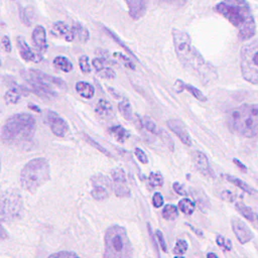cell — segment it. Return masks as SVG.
Here are the masks:
<instances>
[{"label": "cell", "mask_w": 258, "mask_h": 258, "mask_svg": "<svg viewBox=\"0 0 258 258\" xmlns=\"http://www.w3.org/2000/svg\"><path fill=\"white\" fill-rule=\"evenodd\" d=\"M174 50L182 67L195 74L204 84H210L218 79L215 67L207 61L200 51L192 45L189 35L180 29H172Z\"/></svg>", "instance_id": "6da1fadb"}, {"label": "cell", "mask_w": 258, "mask_h": 258, "mask_svg": "<svg viewBox=\"0 0 258 258\" xmlns=\"http://www.w3.org/2000/svg\"><path fill=\"white\" fill-rule=\"evenodd\" d=\"M215 10L238 29L240 40H247L255 35L256 23L247 0H222Z\"/></svg>", "instance_id": "7a4b0ae2"}, {"label": "cell", "mask_w": 258, "mask_h": 258, "mask_svg": "<svg viewBox=\"0 0 258 258\" xmlns=\"http://www.w3.org/2000/svg\"><path fill=\"white\" fill-rule=\"evenodd\" d=\"M20 76L25 81L28 90L43 99H55L59 91L67 90V84L60 78L47 75L36 69L21 70Z\"/></svg>", "instance_id": "3957f363"}, {"label": "cell", "mask_w": 258, "mask_h": 258, "mask_svg": "<svg viewBox=\"0 0 258 258\" xmlns=\"http://www.w3.org/2000/svg\"><path fill=\"white\" fill-rule=\"evenodd\" d=\"M231 132L246 138L258 135V104H242L227 113Z\"/></svg>", "instance_id": "277c9868"}, {"label": "cell", "mask_w": 258, "mask_h": 258, "mask_svg": "<svg viewBox=\"0 0 258 258\" xmlns=\"http://www.w3.org/2000/svg\"><path fill=\"white\" fill-rule=\"evenodd\" d=\"M36 129L34 117L28 113H17L10 116L1 128V139L7 144L30 141Z\"/></svg>", "instance_id": "5b68a950"}, {"label": "cell", "mask_w": 258, "mask_h": 258, "mask_svg": "<svg viewBox=\"0 0 258 258\" xmlns=\"http://www.w3.org/2000/svg\"><path fill=\"white\" fill-rule=\"evenodd\" d=\"M50 179V165L46 158L35 157L30 159L20 171V184L23 189L34 194Z\"/></svg>", "instance_id": "8992f818"}, {"label": "cell", "mask_w": 258, "mask_h": 258, "mask_svg": "<svg viewBox=\"0 0 258 258\" xmlns=\"http://www.w3.org/2000/svg\"><path fill=\"white\" fill-rule=\"evenodd\" d=\"M133 256V247L127 231L120 225H111L104 234V257L127 258Z\"/></svg>", "instance_id": "52a82bcc"}, {"label": "cell", "mask_w": 258, "mask_h": 258, "mask_svg": "<svg viewBox=\"0 0 258 258\" xmlns=\"http://www.w3.org/2000/svg\"><path fill=\"white\" fill-rule=\"evenodd\" d=\"M240 70L245 81L253 85L258 84V38L242 46Z\"/></svg>", "instance_id": "ba28073f"}, {"label": "cell", "mask_w": 258, "mask_h": 258, "mask_svg": "<svg viewBox=\"0 0 258 258\" xmlns=\"http://www.w3.org/2000/svg\"><path fill=\"white\" fill-rule=\"evenodd\" d=\"M23 211V201L20 192L14 188H8L1 195L0 218L2 223H11L18 220Z\"/></svg>", "instance_id": "9c48e42d"}, {"label": "cell", "mask_w": 258, "mask_h": 258, "mask_svg": "<svg viewBox=\"0 0 258 258\" xmlns=\"http://www.w3.org/2000/svg\"><path fill=\"white\" fill-rule=\"evenodd\" d=\"M46 122L51 130V132L57 137H63L69 132V124L68 122L56 112L48 110L45 115Z\"/></svg>", "instance_id": "30bf717a"}, {"label": "cell", "mask_w": 258, "mask_h": 258, "mask_svg": "<svg viewBox=\"0 0 258 258\" xmlns=\"http://www.w3.org/2000/svg\"><path fill=\"white\" fill-rule=\"evenodd\" d=\"M231 226H232V230H233L237 240L241 244H246L254 238L253 231L247 226V224L245 222H243L239 218H232Z\"/></svg>", "instance_id": "8fae6325"}, {"label": "cell", "mask_w": 258, "mask_h": 258, "mask_svg": "<svg viewBox=\"0 0 258 258\" xmlns=\"http://www.w3.org/2000/svg\"><path fill=\"white\" fill-rule=\"evenodd\" d=\"M16 44H17L18 52L24 60L37 63L43 59L42 54H40L39 52H37L35 50H32V48L29 46V44L26 42V40L23 36L16 37Z\"/></svg>", "instance_id": "7c38bea8"}, {"label": "cell", "mask_w": 258, "mask_h": 258, "mask_svg": "<svg viewBox=\"0 0 258 258\" xmlns=\"http://www.w3.org/2000/svg\"><path fill=\"white\" fill-rule=\"evenodd\" d=\"M166 125L169 128V130L173 132L184 145L191 146L192 144L191 137L188 131L186 130L185 125L182 123V121H180L179 119H169L166 121Z\"/></svg>", "instance_id": "4fadbf2b"}, {"label": "cell", "mask_w": 258, "mask_h": 258, "mask_svg": "<svg viewBox=\"0 0 258 258\" xmlns=\"http://www.w3.org/2000/svg\"><path fill=\"white\" fill-rule=\"evenodd\" d=\"M194 164L199 172H201L203 175L208 177H214V171L210 165V161L208 156L200 150L192 151L191 154Z\"/></svg>", "instance_id": "5bb4252c"}, {"label": "cell", "mask_w": 258, "mask_h": 258, "mask_svg": "<svg viewBox=\"0 0 258 258\" xmlns=\"http://www.w3.org/2000/svg\"><path fill=\"white\" fill-rule=\"evenodd\" d=\"M29 92L30 91L26 86L13 83L12 86L6 91L4 95V101L6 104H9V105L17 104L23 97H27Z\"/></svg>", "instance_id": "9a60e30c"}, {"label": "cell", "mask_w": 258, "mask_h": 258, "mask_svg": "<svg viewBox=\"0 0 258 258\" xmlns=\"http://www.w3.org/2000/svg\"><path fill=\"white\" fill-rule=\"evenodd\" d=\"M31 39L34 45V48L40 54H44L47 51L48 44L46 41V30L42 25H36L33 28Z\"/></svg>", "instance_id": "2e32d148"}, {"label": "cell", "mask_w": 258, "mask_h": 258, "mask_svg": "<svg viewBox=\"0 0 258 258\" xmlns=\"http://www.w3.org/2000/svg\"><path fill=\"white\" fill-rule=\"evenodd\" d=\"M124 1L127 5L129 16L134 20H138L144 16L149 4V0H124Z\"/></svg>", "instance_id": "e0dca14e"}, {"label": "cell", "mask_w": 258, "mask_h": 258, "mask_svg": "<svg viewBox=\"0 0 258 258\" xmlns=\"http://www.w3.org/2000/svg\"><path fill=\"white\" fill-rule=\"evenodd\" d=\"M50 31L53 35L63 38L66 41H69V42L76 39V34H75V29L73 24L70 26L63 21L54 22L52 24Z\"/></svg>", "instance_id": "ac0fdd59"}, {"label": "cell", "mask_w": 258, "mask_h": 258, "mask_svg": "<svg viewBox=\"0 0 258 258\" xmlns=\"http://www.w3.org/2000/svg\"><path fill=\"white\" fill-rule=\"evenodd\" d=\"M173 89L176 93H181L183 90L187 91L191 96H194L197 100L201 101V102H206L207 101V97L205 96V94L198 89L197 87L189 85V84H185L183 81L177 79L173 85Z\"/></svg>", "instance_id": "d6986e66"}, {"label": "cell", "mask_w": 258, "mask_h": 258, "mask_svg": "<svg viewBox=\"0 0 258 258\" xmlns=\"http://www.w3.org/2000/svg\"><path fill=\"white\" fill-rule=\"evenodd\" d=\"M96 114L102 119H108L113 116V107L111 103L105 99H100L95 107Z\"/></svg>", "instance_id": "ffe728a7"}, {"label": "cell", "mask_w": 258, "mask_h": 258, "mask_svg": "<svg viewBox=\"0 0 258 258\" xmlns=\"http://www.w3.org/2000/svg\"><path fill=\"white\" fill-rule=\"evenodd\" d=\"M75 89H76L77 93L85 99H91L95 95V87L92 84L84 82V81L77 82Z\"/></svg>", "instance_id": "44dd1931"}, {"label": "cell", "mask_w": 258, "mask_h": 258, "mask_svg": "<svg viewBox=\"0 0 258 258\" xmlns=\"http://www.w3.org/2000/svg\"><path fill=\"white\" fill-rule=\"evenodd\" d=\"M109 133L120 143H124L130 137V133L121 125H114L109 128Z\"/></svg>", "instance_id": "7402d4cb"}, {"label": "cell", "mask_w": 258, "mask_h": 258, "mask_svg": "<svg viewBox=\"0 0 258 258\" xmlns=\"http://www.w3.org/2000/svg\"><path fill=\"white\" fill-rule=\"evenodd\" d=\"M235 208L237 210V212L244 217L246 220L250 221V222H255L257 220V214L247 205H245L243 202H237L235 204Z\"/></svg>", "instance_id": "603a6c76"}, {"label": "cell", "mask_w": 258, "mask_h": 258, "mask_svg": "<svg viewBox=\"0 0 258 258\" xmlns=\"http://www.w3.org/2000/svg\"><path fill=\"white\" fill-rule=\"evenodd\" d=\"M52 64L55 68L62 71L63 73H70L73 70L72 61L67 56H63V55H56L52 59Z\"/></svg>", "instance_id": "cb8c5ba5"}, {"label": "cell", "mask_w": 258, "mask_h": 258, "mask_svg": "<svg viewBox=\"0 0 258 258\" xmlns=\"http://www.w3.org/2000/svg\"><path fill=\"white\" fill-rule=\"evenodd\" d=\"M76 34V39L82 43H86L90 38V32L89 30L80 22H75L73 24Z\"/></svg>", "instance_id": "d4e9b609"}, {"label": "cell", "mask_w": 258, "mask_h": 258, "mask_svg": "<svg viewBox=\"0 0 258 258\" xmlns=\"http://www.w3.org/2000/svg\"><path fill=\"white\" fill-rule=\"evenodd\" d=\"M226 178H227L228 181H230L231 183H233V184L236 185L237 187L241 188L243 191H245V192H247V194H249V195H254V194H256V190H255L253 187H251V186H250L247 182H245L244 180H242V179H240V178H238V177L232 176V175H230V174H226Z\"/></svg>", "instance_id": "484cf974"}, {"label": "cell", "mask_w": 258, "mask_h": 258, "mask_svg": "<svg viewBox=\"0 0 258 258\" xmlns=\"http://www.w3.org/2000/svg\"><path fill=\"white\" fill-rule=\"evenodd\" d=\"M91 196L93 199H95L97 201H104V200L108 199L109 191H108L107 187L104 186L103 184L94 183L93 188L91 190Z\"/></svg>", "instance_id": "4316f807"}, {"label": "cell", "mask_w": 258, "mask_h": 258, "mask_svg": "<svg viewBox=\"0 0 258 258\" xmlns=\"http://www.w3.org/2000/svg\"><path fill=\"white\" fill-rule=\"evenodd\" d=\"M118 110L121 113V115L126 119V120H130L132 121L134 119L133 116V110H132V106L130 104V102L126 99H123L119 104H118Z\"/></svg>", "instance_id": "83f0119b"}, {"label": "cell", "mask_w": 258, "mask_h": 258, "mask_svg": "<svg viewBox=\"0 0 258 258\" xmlns=\"http://www.w3.org/2000/svg\"><path fill=\"white\" fill-rule=\"evenodd\" d=\"M178 207L172 204L165 205L161 211L162 218L166 221H173L178 217Z\"/></svg>", "instance_id": "f1b7e54d"}, {"label": "cell", "mask_w": 258, "mask_h": 258, "mask_svg": "<svg viewBox=\"0 0 258 258\" xmlns=\"http://www.w3.org/2000/svg\"><path fill=\"white\" fill-rule=\"evenodd\" d=\"M141 122H142V126L150 133L154 134V135H160L161 131H162V128H160L155 122L153 119H151L150 117L148 116H144L142 119H141Z\"/></svg>", "instance_id": "f546056e"}, {"label": "cell", "mask_w": 258, "mask_h": 258, "mask_svg": "<svg viewBox=\"0 0 258 258\" xmlns=\"http://www.w3.org/2000/svg\"><path fill=\"white\" fill-rule=\"evenodd\" d=\"M178 209L181 213H183L184 215L190 216L196 208V203L192 202L190 199L188 198H183L178 202Z\"/></svg>", "instance_id": "4dcf8cb0"}, {"label": "cell", "mask_w": 258, "mask_h": 258, "mask_svg": "<svg viewBox=\"0 0 258 258\" xmlns=\"http://www.w3.org/2000/svg\"><path fill=\"white\" fill-rule=\"evenodd\" d=\"M111 176H112L114 184H126L127 178H126V173L123 168H121V167L114 168L111 171Z\"/></svg>", "instance_id": "1f68e13d"}, {"label": "cell", "mask_w": 258, "mask_h": 258, "mask_svg": "<svg viewBox=\"0 0 258 258\" xmlns=\"http://www.w3.org/2000/svg\"><path fill=\"white\" fill-rule=\"evenodd\" d=\"M191 195L192 197H195L196 202L199 204L200 208L202 209H207L210 206L209 200L207 198V196L204 194V191H201L200 189H191Z\"/></svg>", "instance_id": "d6a6232c"}, {"label": "cell", "mask_w": 258, "mask_h": 258, "mask_svg": "<svg viewBox=\"0 0 258 258\" xmlns=\"http://www.w3.org/2000/svg\"><path fill=\"white\" fill-rule=\"evenodd\" d=\"M148 183L152 187H159L162 186L164 183V178L162 174L158 171H152L148 175Z\"/></svg>", "instance_id": "836d02e7"}, {"label": "cell", "mask_w": 258, "mask_h": 258, "mask_svg": "<svg viewBox=\"0 0 258 258\" xmlns=\"http://www.w3.org/2000/svg\"><path fill=\"white\" fill-rule=\"evenodd\" d=\"M187 248H188V244L184 239H177L173 247V252L175 254V257H182L187 251Z\"/></svg>", "instance_id": "e575fe53"}, {"label": "cell", "mask_w": 258, "mask_h": 258, "mask_svg": "<svg viewBox=\"0 0 258 258\" xmlns=\"http://www.w3.org/2000/svg\"><path fill=\"white\" fill-rule=\"evenodd\" d=\"M113 189L115 195L119 198L130 197V188L127 186V184H114Z\"/></svg>", "instance_id": "d590c367"}, {"label": "cell", "mask_w": 258, "mask_h": 258, "mask_svg": "<svg viewBox=\"0 0 258 258\" xmlns=\"http://www.w3.org/2000/svg\"><path fill=\"white\" fill-rule=\"evenodd\" d=\"M84 138L86 139V141L88 142V143H90V145H92L93 147H95L96 149H98L99 151H101L102 153H104V154H106L107 156H112L111 154H110V152L105 148V147H103L100 143H98L96 140H94L91 136H89L88 134H86V133H84Z\"/></svg>", "instance_id": "8d00e7d4"}, {"label": "cell", "mask_w": 258, "mask_h": 258, "mask_svg": "<svg viewBox=\"0 0 258 258\" xmlns=\"http://www.w3.org/2000/svg\"><path fill=\"white\" fill-rule=\"evenodd\" d=\"M79 67L83 74H89L91 73V64L89 57L86 54H83L79 57Z\"/></svg>", "instance_id": "74e56055"}, {"label": "cell", "mask_w": 258, "mask_h": 258, "mask_svg": "<svg viewBox=\"0 0 258 258\" xmlns=\"http://www.w3.org/2000/svg\"><path fill=\"white\" fill-rule=\"evenodd\" d=\"M19 17H20V20L23 23V25L30 26V24L32 22V18H31L30 13L28 12V10L26 8H23V7L19 6Z\"/></svg>", "instance_id": "f35d334b"}, {"label": "cell", "mask_w": 258, "mask_h": 258, "mask_svg": "<svg viewBox=\"0 0 258 258\" xmlns=\"http://www.w3.org/2000/svg\"><path fill=\"white\" fill-rule=\"evenodd\" d=\"M216 243H217L220 247L224 248V249L227 250V251H231L232 248H233V245H232L231 240L228 239V238H225V237L222 236V235H218V236H217V238H216Z\"/></svg>", "instance_id": "ab89813d"}, {"label": "cell", "mask_w": 258, "mask_h": 258, "mask_svg": "<svg viewBox=\"0 0 258 258\" xmlns=\"http://www.w3.org/2000/svg\"><path fill=\"white\" fill-rule=\"evenodd\" d=\"M114 56L118 57L126 68L131 69V70H135V64L131 61V59H130L129 56L124 55V54H122L121 52H115V53H114Z\"/></svg>", "instance_id": "60d3db41"}, {"label": "cell", "mask_w": 258, "mask_h": 258, "mask_svg": "<svg viewBox=\"0 0 258 258\" xmlns=\"http://www.w3.org/2000/svg\"><path fill=\"white\" fill-rule=\"evenodd\" d=\"M162 4L166 6H170L173 8H180L184 6L187 2V0H159Z\"/></svg>", "instance_id": "b9f144b4"}, {"label": "cell", "mask_w": 258, "mask_h": 258, "mask_svg": "<svg viewBox=\"0 0 258 258\" xmlns=\"http://www.w3.org/2000/svg\"><path fill=\"white\" fill-rule=\"evenodd\" d=\"M107 60L104 57H95L92 61V66L97 72H101L103 69L106 68Z\"/></svg>", "instance_id": "7bdbcfd3"}, {"label": "cell", "mask_w": 258, "mask_h": 258, "mask_svg": "<svg viewBox=\"0 0 258 258\" xmlns=\"http://www.w3.org/2000/svg\"><path fill=\"white\" fill-rule=\"evenodd\" d=\"M159 136H161V139H162L163 143H164L171 151H173V149H174V142H173V140L171 139V137L167 134V132H165V131L162 129V131H161V133H160Z\"/></svg>", "instance_id": "ee69618b"}, {"label": "cell", "mask_w": 258, "mask_h": 258, "mask_svg": "<svg viewBox=\"0 0 258 258\" xmlns=\"http://www.w3.org/2000/svg\"><path fill=\"white\" fill-rule=\"evenodd\" d=\"M104 29L107 31V33H108V34H109V35H110V36H111V37H112V38H113V39H114V40H115L119 45H121V46H122L123 48H125V49H126V50L131 54V55H133L135 58H137V56H135V55H134V53L130 50V48H128V47H127V46L122 42V40H121V39H120V38H119V37H118V36H117L113 31H111L110 29H108V28H106V27H105Z\"/></svg>", "instance_id": "f6af8a7d"}, {"label": "cell", "mask_w": 258, "mask_h": 258, "mask_svg": "<svg viewBox=\"0 0 258 258\" xmlns=\"http://www.w3.org/2000/svg\"><path fill=\"white\" fill-rule=\"evenodd\" d=\"M155 238L157 239L158 244H159L161 250L166 253V252H167V245H166V242H165L163 233H162L160 230H158V229L155 231Z\"/></svg>", "instance_id": "bcb514c9"}, {"label": "cell", "mask_w": 258, "mask_h": 258, "mask_svg": "<svg viewBox=\"0 0 258 258\" xmlns=\"http://www.w3.org/2000/svg\"><path fill=\"white\" fill-rule=\"evenodd\" d=\"M163 204H164L163 196L158 191L154 192L153 196H152V205H153V207L158 209V208H161L163 206Z\"/></svg>", "instance_id": "7dc6e473"}, {"label": "cell", "mask_w": 258, "mask_h": 258, "mask_svg": "<svg viewBox=\"0 0 258 258\" xmlns=\"http://www.w3.org/2000/svg\"><path fill=\"white\" fill-rule=\"evenodd\" d=\"M48 257H79V255L71 250H60L48 255Z\"/></svg>", "instance_id": "c3c4849f"}, {"label": "cell", "mask_w": 258, "mask_h": 258, "mask_svg": "<svg viewBox=\"0 0 258 258\" xmlns=\"http://www.w3.org/2000/svg\"><path fill=\"white\" fill-rule=\"evenodd\" d=\"M134 155L136 156V158L143 164H146L148 163V157L146 155V153L139 147H136L134 149Z\"/></svg>", "instance_id": "681fc988"}, {"label": "cell", "mask_w": 258, "mask_h": 258, "mask_svg": "<svg viewBox=\"0 0 258 258\" xmlns=\"http://www.w3.org/2000/svg\"><path fill=\"white\" fill-rule=\"evenodd\" d=\"M99 74H100V76L102 78L108 79V80H113V79L116 78L115 72L111 68H109V67H106L105 69H103L101 72H99Z\"/></svg>", "instance_id": "f907efd6"}, {"label": "cell", "mask_w": 258, "mask_h": 258, "mask_svg": "<svg viewBox=\"0 0 258 258\" xmlns=\"http://www.w3.org/2000/svg\"><path fill=\"white\" fill-rule=\"evenodd\" d=\"M1 45H2V48H3L6 52H11V50H12V44H11L10 38H9L7 35H3V36H2Z\"/></svg>", "instance_id": "816d5d0a"}, {"label": "cell", "mask_w": 258, "mask_h": 258, "mask_svg": "<svg viewBox=\"0 0 258 258\" xmlns=\"http://www.w3.org/2000/svg\"><path fill=\"white\" fill-rule=\"evenodd\" d=\"M172 188H173V190H174L176 194H178V195H180V196H186V195H187L186 191H185L184 188H183V185L180 184V183L177 182V181H175V182L172 183Z\"/></svg>", "instance_id": "f5cc1de1"}, {"label": "cell", "mask_w": 258, "mask_h": 258, "mask_svg": "<svg viewBox=\"0 0 258 258\" xmlns=\"http://www.w3.org/2000/svg\"><path fill=\"white\" fill-rule=\"evenodd\" d=\"M233 162L241 169V170H243L244 172H246L247 171V167H246V165L245 164H243L240 160H238L237 158H233Z\"/></svg>", "instance_id": "db71d44e"}, {"label": "cell", "mask_w": 258, "mask_h": 258, "mask_svg": "<svg viewBox=\"0 0 258 258\" xmlns=\"http://www.w3.org/2000/svg\"><path fill=\"white\" fill-rule=\"evenodd\" d=\"M222 197H223V199H224V200H227V201H230V202H232V201H233V195H232L230 191H228V190L223 191Z\"/></svg>", "instance_id": "11a10c76"}, {"label": "cell", "mask_w": 258, "mask_h": 258, "mask_svg": "<svg viewBox=\"0 0 258 258\" xmlns=\"http://www.w3.org/2000/svg\"><path fill=\"white\" fill-rule=\"evenodd\" d=\"M186 225H187V226H188L192 231H195V232L197 233V235H198V236H203V232H200L199 230H197L196 228H194L192 226H190V225H189V224H187V223H186Z\"/></svg>", "instance_id": "9f6ffc18"}, {"label": "cell", "mask_w": 258, "mask_h": 258, "mask_svg": "<svg viewBox=\"0 0 258 258\" xmlns=\"http://www.w3.org/2000/svg\"><path fill=\"white\" fill-rule=\"evenodd\" d=\"M31 105H32V104H29V108H30V109H32V110H36V111H39V109H38L34 104H33V106H31Z\"/></svg>", "instance_id": "6f0895ef"}, {"label": "cell", "mask_w": 258, "mask_h": 258, "mask_svg": "<svg viewBox=\"0 0 258 258\" xmlns=\"http://www.w3.org/2000/svg\"><path fill=\"white\" fill-rule=\"evenodd\" d=\"M207 257H218V255L217 254H215V253H208L207 254Z\"/></svg>", "instance_id": "680465c9"}, {"label": "cell", "mask_w": 258, "mask_h": 258, "mask_svg": "<svg viewBox=\"0 0 258 258\" xmlns=\"http://www.w3.org/2000/svg\"><path fill=\"white\" fill-rule=\"evenodd\" d=\"M256 221H258V216H257V220Z\"/></svg>", "instance_id": "91938a15"}]
</instances>
